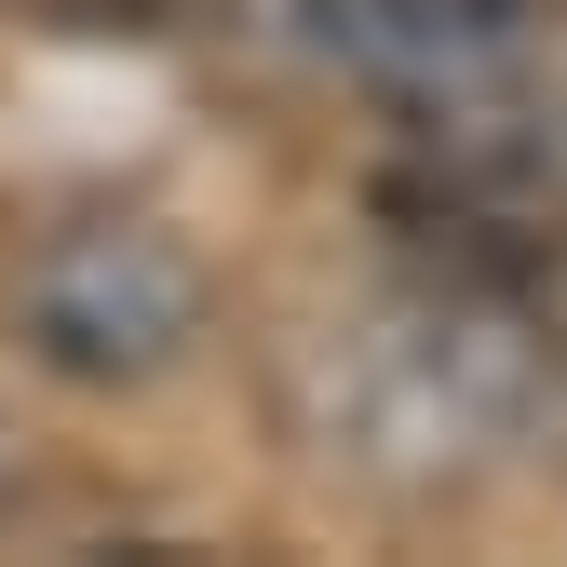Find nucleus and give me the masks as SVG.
<instances>
[{"label":"nucleus","mask_w":567,"mask_h":567,"mask_svg":"<svg viewBox=\"0 0 567 567\" xmlns=\"http://www.w3.org/2000/svg\"><path fill=\"white\" fill-rule=\"evenodd\" d=\"M338 446L365 473H405V486H446L486 460H554L567 446V365L514 284L446 270L405 311L338 338Z\"/></svg>","instance_id":"1"},{"label":"nucleus","mask_w":567,"mask_h":567,"mask_svg":"<svg viewBox=\"0 0 567 567\" xmlns=\"http://www.w3.org/2000/svg\"><path fill=\"white\" fill-rule=\"evenodd\" d=\"M14 338L82 392H135L203 338V257L163 217H54L14 270Z\"/></svg>","instance_id":"2"},{"label":"nucleus","mask_w":567,"mask_h":567,"mask_svg":"<svg viewBox=\"0 0 567 567\" xmlns=\"http://www.w3.org/2000/svg\"><path fill=\"white\" fill-rule=\"evenodd\" d=\"M527 14L540 0H324V41L365 68V82L460 109V95H486L527 54Z\"/></svg>","instance_id":"3"}]
</instances>
